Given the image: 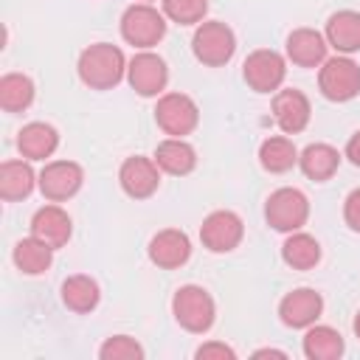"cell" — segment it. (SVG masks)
Wrapping results in <instances>:
<instances>
[{
    "instance_id": "2e32d148",
    "label": "cell",
    "mask_w": 360,
    "mask_h": 360,
    "mask_svg": "<svg viewBox=\"0 0 360 360\" xmlns=\"http://www.w3.org/2000/svg\"><path fill=\"white\" fill-rule=\"evenodd\" d=\"M70 233H73V222H70L68 211L59 208L56 202L42 205V208L34 211V217H31V236L42 239L53 250L56 248H65L68 239H70Z\"/></svg>"
},
{
    "instance_id": "5b68a950",
    "label": "cell",
    "mask_w": 360,
    "mask_h": 360,
    "mask_svg": "<svg viewBox=\"0 0 360 360\" xmlns=\"http://www.w3.org/2000/svg\"><path fill=\"white\" fill-rule=\"evenodd\" d=\"M264 219L270 228L281 233L301 231L309 219V200L298 188H276L264 202Z\"/></svg>"
},
{
    "instance_id": "d6a6232c",
    "label": "cell",
    "mask_w": 360,
    "mask_h": 360,
    "mask_svg": "<svg viewBox=\"0 0 360 360\" xmlns=\"http://www.w3.org/2000/svg\"><path fill=\"white\" fill-rule=\"evenodd\" d=\"M346 158H349L354 166H360V129L349 138V143H346Z\"/></svg>"
},
{
    "instance_id": "277c9868",
    "label": "cell",
    "mask_w": 360,
    "mask_h": 360,
    "mask_svg": "<svg viewBox=\"0 0 360 360\" xmlns=\"http://www.w3.org/2000/svg\"><path fill=\"white\" fill-rule=\"evenodd\" d=\"M191 51H194L197 62H202L208 68H222L231 62V56L236 51V34L231 31V25H225L219 20H202L191 37Z\"/></svg>"
},
{
    "instance_id": "83f0119b",
    "label": "cell",
    "mask_w": 360,
    "mask_h": 360,
    "mask_svg": "<svg viewBox=\"0 0 360 360\" xmlns=\"http://www.w3.org/2000/svg\"><path fill=\"white\" fill-rule=\"evenodd\" d=\"M34 82L25 73H6L0 79V107L6 112H22L34 104Z\"/></svg>"
},
{
    "instance_id": "1f68e13d",
    "label": "cell",
    "mask_w": 360,
    "mask_h": 360,
    "mask_svg": "<svg viewBox=\"0 0 360 360\" xmlns=\"http://www.w3.org/2000/svg\"><path fill=\"white\" fill-rule=\"evenodd\" d=\"M343 219L354 233H360V188L349 191V197L343 200Z\"/></svg>"
},
{
    "instance_id": "d4e9b609",
    "label": "cell",
    "mask_w": 360,
    "mask_h": 360,
    "mask_svg": "<svg viewBox=\"0 0 360 360\" xmlns=\"http://www.w3.org/2000/svg\"><path fill=\"white\" fill-rule=\"evenodd\" d=\"M281 259L292 270H312L321 262V245L304 231H292L281 245Z\"/></svg>"
},
{
    "instance_id": "3957f363",
    "label": "cell",
    "mask_w": 360,
    "mask_h": 360,
    "mask_svg": "<svg viewBox=\"0 0 360 360\" xmlns=\"http://www.w3.org/2000/svg\"><path fill=\"white\" fill-rule=\"evenodd\" d=\"M121 37L127 45L149 51L166 37V14L149 3H135L121 14Z\"/></svg>"
},
{
    "instance_id": "9c48e42d",
    "label": "cell",
    "mask_w": 360,
    "mask_h": 360,
    "mask_svg": "<svg viewBox=\"0 0 360 360\" xmlns=\"http://www.w3.org/2000/svg\"><path fill=\"white\" fill-rule=\"evenodd\" d=\"M242 236H245L242 217L228 208L211 211L200 225V242L211 253H231L233 248H239Z\"/></svg>"
},
{
    "instance_id": "4fadbf2b",
    "label": "cell",
    "mask_w": 360,
    "mask_h": 360,
    "mask_svg": "<svg viewBox=\"0 0 360 360\" xmlns=\"http://www.w3.org/2000/svg\"><path fill=\"white\" fill-rule=\"evenodd\" d=\"M191 259V239L180 228H163L149 239V262L160 270H177Z\"/></svg>"
},
{
    "instance_id": "d6986e66",
    "label": "cell",
    "mask_w": 360,
    "mask_h": 360,
    "mask_svg": "<svg viewBox=\"0 0 360 360\" xmlns=\"http://www.w3.org/2000/svg\"><path fill=\"white\" fill-rule=\"evenodd\" d=\"M56 146H59V132L45 121H31L17 135V149L25 160H45L56 152Z\"/></svg>"
},
{
    "instance_id": "9a60e30c",
    "label": "cell",
    "mask_w": 360,
    "mask_h": 360,
    "mask_svg": "<svg viewBox=\"0 0 360 360\" xmlns=\"http://www.w3.org/2000/svg\"><path fill=\"white\" fill-rule=\"evenodd\" d=\"M309 115H312V107H309V98L295 90V87H284V90H276L273 96V118L278 124V129L284 135H298L307 129L309 124Z\"/></svg>"
},
{
    "instance_id": "30bf717a",
    "label": "cell",
    "mask_w": 360,
    "mask_h": 360,
    "mask_svg": "<svg viewBox=\"0 0 360 360\" xmlns=\"http://www.w3.org/2000/svg\"><path fill=\"white\" fill-rule=\"evenodd\" d=\"M127 79H129V87L143 96V98H152V96H160L169 84V68L166 62L152 53V51H141L129 59L127 65Z\"/></svg>"
},
{
    "instance_id": "8992f818",
    "label": "cell",
    "mask_w": 360,
    "mask_h": 360,
    "mask_svg": "<svg viewBox=\"0 0 360 360\" xmlns=\"http://www.w3.org/2000/svg\"><path fill=\"white\" fill-rule=\"evenodd\" d=\"M318 87L329 101H352L360 93V65L352 56H332L318 70Z\"/></svg>"
},
{
    "instance_id": "44dd1931",
    "label": "cell",
    "mask_w": 360,
    "mask_h": 360,
    "mask_svg": "<svg viewBox=\"0 0 360 360\" xmlns=\"http://www.w3.org/2000/svg\"><path fill=\"white\" fill-rule=\"evenodd\" d=\"M39 183V174H34L28 160H3L0 166V197L6 202L25 200L34 186Z\"/></svg>"
},
{
    "instance_id": "603a6c76",
    "label": "cell",
    "mask_w": 360,
    "mask_h": 360,
    "mask_svg": "<svg viewBox=\"0 0 360 360\" xmlns=\"http://www.w3.org/2000/svg\"><path fill=\"white\" fill-rule=\"evenodd\" d=\"M298 166L304 177L315 183H326L340 166V152L329 143H309L304 152H298Z\"/></svg>"
},
{
    "instance_id": "f1b7e54d",
    "label": "cell",
    "mask_w": 360,
    "mask_h": 360,
    "mask_svg": "<svg viewBox=\"0 0 360 360\" xmlns=\"http://www.w3.org/2000/svg\"><path fill=\"white\" fill-rule=\"evenodd\" d=\"M208 11V0H163L166 20L177 25H200Z\"/></svg>"
},
{
    "instance_id": "ffe728a7",
    "label": "cell",
    "mask_w": 360,
    "mask_h": 360,
    "mask_svg": "<svg viewBox=\"0 0 360 360\" xmlns=\"http://www.w3.org/2000/svg\"><path fill=\"white\" fill-rule=\"evenodd\" d=\"M155 163L160 166V172L166 174H174V177H183V174H191L194 166H197V152L188 141L183 138H166L155 146Z\"/></svg>"
},
{
    "instance_id": "d590c367",
    "label": "cell",
    "mask_w": 360,
    "mask_h": 360,
    "mask_svg": "<svg viewBox=\"0 0 360 360\" xmlns=\"http://www.w3.org/2000/svg\"><path fill=\"white\" fill-rule=\"evenodd\" d=\"M141 3H152V0H141Z\"/></svg>"
},
{
    "instance_id": "7a4b0ae2",
    "label": "cell",
    "mask_w": 360,
    "mask_h": 360,
    "mask_svg": "<svg viewBox=\"0 0 360 360\" xmlns=\"http://www.w3.org/2000/svg\"><path fill=\"white\" fill-rule=\"evenodd\" d=\"M172 315L186 332L205 335L217 321V304L208 290L197 284H183L172 298Z\"/></svg>"
},
{
    "instance_id": "52a82bcc",
    "label": "cell",
    "mask_w": 360,
    "mask_h": 360,
    "mask_svg": "<svg viewBox=\"0 0 360 360\" xmlns=\"http://www.w3.org/2000/svg\"><path fill=\"white\" fill-rule=\"evenodd\" d=\"M155 121L169 138H183L197 129L200 110L186 93H163L155 104Z\"/></svg>"
},
{
    "instance_id": "e575fe53",
    "label": "cell",
    "mask_w": 360,
    "mask_h": 360,
    "mask_svg": "<svg viewBox=\"0 0 360 360\" xmlns=\"http://www.w3.org/2000/svg\"><path fill=\"white\" fill-rule=\"evenodd\" d=\"M352 326H354V335H357V338H360V312H357V315H354V323H352Z\"/></svg>"
},
{
    "instance_id": "7c38bea8",
    "label": "cell",
    "mask_w": 360,
    "mask_h": 360,
    "mask_svg": "<svg viewBox=\"0 0 360 360\" xmlns=\"http://www.w3.org/2000/svg\"><path fill=\"white\" fill-rule=\"evenodd\" d=\"M118 183L124 188L127 197L132 200H146L158 191L160 186V166L155 163V158H143V155H132L121 163L118 169Z\"/></svg>"
},
{
    "instance_id": "f546056e",
    "label": "cell",
    "mask_w": 360,
    "mask_h": 360,
    "mask_svg": "<svg viewBox=\"0 0 360 360\" xmlns=\"http://www.w3.org/2000/svg\"><path fill=\"white\" fill-rule=\"evenodd\" d=\"M101 360H143V346L129 335H112L98 349Z\"/></svg>"
},
{
    "instance_id": "ac0fdd59",
    "label": "cell",
    "mask_w": 360,
    "mask_h": 360,
    "mask_svg": "<svg viewBox=\"0 0 360 360\" xmlns=\"http://www.w3.org/2000/svg\"><path fill=\"white\" fill-rule=\"evenodd\" d=\"M323 37H326L329 48H335L338 53H343V56L357 53L360 51V11H352V8L335 11L326 20Z\"/></svg>"
},
{
    "instance_id": "7402d4cb",
    "label": "cell",
    "mask_w": 360,
    "mask_h": 360,
    "mask_svg": "<svg viewBox=\"0 0 360 360\" xmlns=\"http://www.w3.org/2000/svg\"><path fill=\"white\" fill-rule=\"evenodd\" d=\"M98 301H101V290H98L96 278H90L84 273H76V276H68L62 281V304L70 312L87 315L98 307Z\"/></svg>"
},
{
    "instance_id": "e0dca14e",
    "label": "cell",
    "mask_w": 360,
    "mask_h": 360,
    "mask_svg": "<svg viewBox=\"0 0 360 360\" xmlns=\"http://www.w3.org/2000/svg\"><path fill=\"white\" fill-rule=\"evenodd\" d=\"M329 42L321 31L315 28H295L287 34V59L298 68H318L323 65L329 56Z\"/></svg>"
},
{
    "instance_id": "484cf974",
    "label": "cell",
    "mask_w": 360,
    "mask_h": 360,
    "mask_svg": "<svg viewBox=\"0 0 360 360\" xmlns=\"http://www.w3.org/2000/svg\"><path fill=\"white\" fill-rule=\"evenodd\" d=\"M259 163L270 174H284L298 163V149L287 135H273L259 146Z\"/></svg>"
},
{
    "instance_id": "cb8c5ba5",
    "label": "cell",
    "mask_w": 360,
    "mask_h": 360,
    "mask_svg": "<svg viewBox=\"0 0 360 360\" xmlns=\"http://www.w3.org/2000/svg\"><path fill=\"white\" fill-rule=\"evenodd\" d=\"M343 352H346V343H343V335L335 326H326V323L307 326L304 354L309 360H338Z\"/></svg>"
},
{
    "instance_id": "5bb4252c",
    "label": "cell",
    "mask_w": 360,
    "mask_h": 360,
    "mask_svg": "<svg viewBox=\"0 0 360 360\" xmlns=\"http://www.w3.org/2000/svg\"><path fill=\"white\" fill-rule=\"evenodd\" d=\"M321 312H323V298L312 287H298V290L287 292L281 298V304H278V318L290 329L312 326L321 318Z\"/></svg>"
},
{
    "instance_id": "6da1fadb",
    "label": "cell",
    "mask_w": 360,
    "mask_h": 360,
    "mask_svg": "<svg viewBox=\"0 0 360 360\" xmlns=\"http://www.w3.org/2000/svg\"><path fill=\"white\" fill-rule=\"evenodd\" d=\"M127 56L118 45L110 42H96L87 45L79 53V79L90 87V90H112L124 76H127Z\"/></svg>"
},
{
    "instance_id": "836d02e7",
    "label": "cell",
    "mask_w": 360,
    "mask_h": 360,
    "mask_svg": "<svg viewBox=\"0 0 360 360\" xmlns=\"http://www.w3.org/2000/svg\"><path fill=\"white\" fill-rule=\"evenodd\" d=\"M253 357H287V354L278 349H259V352H253Z\"/></svg>"
},
{
    "instance_id": "4dcf8cb0",
    "label": "cell",
    "mask_w": 360,
    "mask_h": 360,
    "mask_svg": "<svg viewBox=\"0 0 360 360\" xmlns=\"http://www.w3.org/2000/svg\"><path fill=\"white\" fill-rule=\"evenodd\" d=\"M197 360H236V352L219 340H208L194 352Z\"/></svg>"
},
{
    "instance_id": "8fae6325",
    "label": "cell",
    "mask_w": 360,
    "mask_h": 360,
    "mask_svg": "<svg viewBox=\"0 0 360 360\" xmlns=\"http://www.w3.org/2000/svg\"><path fill=\"white\" fill-rule=\"evenodd\" d=\"M84 183V172L73 160H51L39 172V191L51 202H65L70 200Z\"/></svg>"
},
{
    "instance_id": "4316f807",
    "label": "cell",
    "mask_w": 360,
    "mask_h": 360,
    "mask_svg": "<svg viewBox=\"0 0 360 360\" xmlns=\"http://www.w3.org/2000/svg\"><path fill=\"white\" fill-rule=\"evenodd\" d=\"M53 262V248L45 245L42 239L37 236H25L14 245V264L17 270H22L25 276H39L51 267Z\"/></svg>"
},
{
    "instance_id": "ba28073f",
    "label": "cell",
    "mask_w": 360,
    "mask_h": 360,
    "mask_svg": "<svg viewBox=\"0 0 360 360\" xmlns=\"http://www.w3.org/2000/svg\"><path fill=\"white\" fill-rule=\"evenodd\" d=\"M242 76H245V82L253 93H276L284 84L287 62L278 51L259 48V51L248 53V59L242 65Z\"/></svg>"
}]
</instances>
